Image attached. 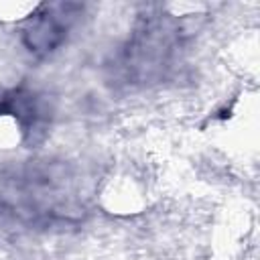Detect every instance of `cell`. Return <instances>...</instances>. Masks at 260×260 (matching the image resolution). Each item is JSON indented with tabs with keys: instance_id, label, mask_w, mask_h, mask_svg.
<instances>
[{
	"instance_id": "6da1fadb",
	"label": "cell",
	"mask_w": 260,
	"mask_h": 260,
	"mask_svg": "<svg viewBox=\"0 0 260 260\" xmlns=\"http://www.w3.org/2000/svg\"><path fill=\"white\" fill-rule=\"evenodd\" d=\"M65 30L67 26H63L55 16H43L26 30V45L35 51H51L63 41Z\"/></svg>"
}]
</instances>
